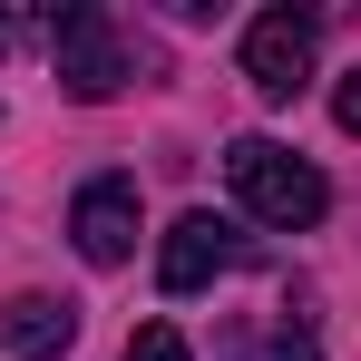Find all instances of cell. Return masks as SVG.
Wrapping results in <instances>:
<instances>
[{"mask_svg":"<svg viewBox=\"0 0 361 361\" xmlns=\"http://www.w3.org/2000/svg\"><path fill=\"white\" fill-rule=\"evenodd\" d=\"M68 342H78V302H59V293H10V302H0V352L59 361Z\"/></svg>","mask_w":361,"mask_h":361,"instance_id":"8992f818","label":"cell"},{"mask_svg":"<svg viewBox=\"0 0 361 361\" xmlns=\"http://www.w3.org/2000/svg\"><path fill=\"white\" fill-rule=\"evenodd\" d=\"M254 361H322V352H312V332H293V322H283V332H274Z\"/></svg>","mask_w":361,"mask_h":361,"instance_id":"9c48e42d","label":"cell"},{"mask_svg":"<svg viewBox=\"0 0 361 361\" xmlns=\"http://www.w3.org/2000/svg\"><path fill=\"white\" fill-rule=\"evenodd\" d=\"M59 30V10H20V0H0V49H30V39H49Z\"/></svg>","mask_w":361,"mask_h":361,"instance_id":"52a82bcc","label":"cell"},{"mask_svg":"<svg viewBox=\"0 0 361 361\" xmlns=\"http://www.w3.org/2000/svg\"><path fill=\"white\" fill-rule=\"evenodd\" d=\"M235 264H244V235L225 225V215H205V205L176 215L166 244H157V283H166V293H205V283H215V274H235Z\"/></svg>","mask_w":361,"mask_h":361,"instance_id":"277c9868","label":"cell"},{"mask_svg":"<svg viewBox=\"0 0 361 361\" xmlns=\"http://www.w3.org/2000/svg\"><path fill=\"white\" fill-rule=\"evenodd\" d=\"M225 185H235L244 215H264V225H283V235H302V225L332 215L322 166H302L293 147H274V137H235V147H225Z\"/></svg>","mask_w":361,"mask_h":361,"instance_id":"6da1fadb","label":"cell"},{"mask_svg":"<svg viewBox=\"0 0 361 361\" xmlns=\"http://www.w3.org/2000/svg\"><path fill=\"white\" fill-rule=\"evenodd\" d=\"M49 49H59V88L78 108H98V98H118L127 78H137V49H127V30L98 10V0H78L59 10V30H49Z\"/></svg>","mask_w":361,"mask_h":361,"instance_id":"7a4b0ae2","label":"cell"},{"mask_svg":"<svg viewBox=\"0 0 361 361\" xmlns=\"http://www.w3.org/2000/svg\"><path fill=\"white\" fill-rule=\"evenodd\" d=\"M332 118H342V137H361V68L342 78V88H332Z\"/></svg>","mask_w":361,"mask_h":361,"instance_id":"30bf717a","label":"cell"},{"mask_svg":"<svg viewBox=\"0 0 361 361\" xmlns=\"http://www.w3.org/2000/svg\"><path fill=\"white\" fill-rule=\"evenodd\" d=\"M312 39H322V20L312 10H264L254 30H244V78H254V98H302V78H312Z\"/></svg>","mask_w":361,"mask_h":361,"instance_id":"3957f363","label":"cell"},{"mask_svg":"<svg viewBox=\"0 0 361 361\" xmlns=\"http://www.w3.org/2000/svg\"><path fill=\"white\" fill-rule=\"evenodd\" d=\"M118 361H195V352H185V332H176V322H147V332H137Z\"/></svg>","mask_w":361,"mask_h":361,"instance_id":"ba28073f","label":"cell"},{"mask_svg":"<svg viewBox=\"0 0 361 361\" xmlns=\"http://www.w3.org/2000/svg\"><path fill=\"white\" fill-rule=\"evenodd\" d=\"M68 244H78L88 264H127V254H137V185H127V176L78 185V205H68Z\"/></svg>","mask_w":361,"mask_h":361,"instance_id":"5b68a950","label":"cell"}]
</instances>
